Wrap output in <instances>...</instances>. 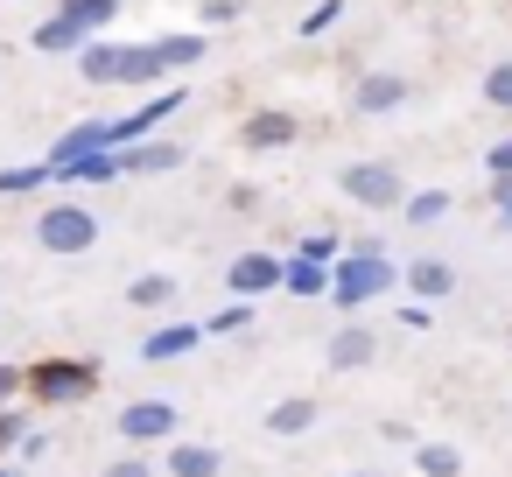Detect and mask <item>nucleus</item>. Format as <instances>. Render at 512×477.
<instances>
[{
    "mask_svg": "<svg viewBox=\"0 0 512 477\" xmlns=\"http://www.w3.org/2000/svg\"><path fill=\"white\" fill-rule=\"evenodd\" d=\"M400 281V267L386 260V246L379 239H351V253L344 260H330V295L344 302V309H365L372 295H386Z\"/></svg>",
    "mask_w": 512,
    "mask_h": 477,
    "instance_id": "obj_1",
    "label": "nucleus"
},
{
    "mask_svg": "<svg viewBox=\"0 0 512 477\" xmlns=\"http://www.w3.org/2000/svg\"><path fill=\"white\" fill-rule=\"evenodd\" d=\"M22 393L43 407H78L99 393V365L92 358H36V365H22Z\"/></svg>",
    "mask_w": 512,
    "mask_h": 477,
    "instance_id": "obj_2",
    "label": "nucleus"
},
{
    "mask_svg": "<svg viewBox=\"0 0 512 477\" xmlns=\"http://www.w3.org/2000/svg\"><path fill=\"white\" fill-rule=\"evenodd\" d=\"M36 246L43 253H57V260H78V253H92L99 246V218H92V204H50L43 218H36Z\"/></svg>",
    "mask_w": 512,
    "mask_h": 477,
    "instance_id": "obj_3",
    "label": "nucleus"
},
{
    "mask_svg": "<svg viewBox=\"0 0 512 477\" xmlns=\"http://www.w3.org/2000/svg\"><path fill=\"white\" fill-rule=\"evenodd\" d=\"M337 190H344V204H358V211H393V204L407 197V183H400L393 162H344V169H337Z\"/></svg>",
    "mask_w": 512,
    "mask_h": 477,
    "instance_id": "obj_4",
    "label": "nucleus"
},
{
    "mask_svg": "<svg viewBox=\"0 0 512 477\" xmlns=\"http://www.w3.org/2000/svg\"><path fill=\"white\" fill-rule=\"evenodd\" d=\"M113 428H120L134 449H148V442H169V435H183V414H176L169 400H127Z\"/></svg>",
    "mask_w": 512,
    "mask_h": 477,
    "instance_id": "obj_5",
    "label": "nucleus"
},
{
    "mask_svg": "<svg viewBox=\"0 0 512 477\" xmlns=\"http://www.w3.org/2000/svg\"><path fill=\"white\" fill-rule=\"evenodd\" d=\"M407 92H414V85H407L400 71H365V78L351 85V113H358V120H379V113H400V106H407Z\"/></svg>",
    "mask_w": 512,
    "mask_h": 477,
    "instance_id": "obj_6",
    "label": "nucleus"
},
{
    "mask_svg": "<svg viewBox=\"0 0 512 477\" xmlns=\"http://www.w3.org/2000/svg\"><path fill=\"white\" fill-rule=\"evenodd\" d=\"M225 288H232L239 302L274 295V288H281V260H274V253H239V260L225 267Z\"/></svg>",
    "mask_w": 512,
    "mask_h": 477,
    "instance_id": "obj_7",
    "label": "nucleus"
},
{
    "mask_svg": "<svg viewBox=\"0 0 512 477\" xmlns=\"http://www.w3.org/2000/svg\"><path fill=\"white\" fill-rule=\"evenodd\" d=\"M295 134H302V120H295V113H281V106H267V113H253V120L239 127V148L274 155V148H295Z\"/></svg>",
    "mask_w": 512,
    "mask_h": 477,
    "instance_id": "obj_8",
    "label": "nucleus"
},
{
    "mask_svg": "<svg viewBox=\"0 0 512 477\" xmlns=\"http://www.w3.org/2000/svg\"><path fill=\"white\" fill-rule=\"evenodd\" d=\"M372 358H379V337H372L365 323H344V330L323 344V365H330V372H365Z\"/></svg>",
    "mask_w": 512,
    "mask_h": 477,
    "instance_id": "obj_9",
    "label": "nucleus"
},
{
    "mask_svg": "<svg viewBox=\"0 0 512 477\" xmlns=\"http://www.w3.org/2000/svg\"><path fill=\"white\" fill-rule=\"evenodd\" d=\"M176 106H183V92H155V99H148V106H134L127 120H106V127H113V148H127V141H148V134H155V127L176 113Z\"/></svg>",
    "mask_w": 512,
    "mask_h": 477,
    "instance_id": "obj_10",
    "label": "nucleus"
},
{
    "mask_svg": "<svg viewBox=\"0 0 512 477\" xmlns=\"http://www.w3.org/2000/svg\"><path fill=\"white\" fill-rule=\"evenodd\" d=\"M113 162H120V176H162V169H183V148L176 141H127V148H113Z\"/></svg>",
    "mask_w": 512,
    "mask_h": 477,
    "instance_id": "obj_11",
    "label": "nucleus"
},
{
    "mask_svg": "<svg viewBox=\"0 0 512 477\" xmlns=\"http://www.w3.org/2000/svg\"><path fill=\"white\" fill-rule=\"evenodd\" d=\"M162 470H169V477H218V470H225V456H218L211 442H183V435H169Z\"/></svg>",
    "mask_w": 512,
    "mask_h": 477,
    "instance_id": "obj_12",
    "label": "nucleus"
},
{
    "mask_svg": "<svg viewBox=\"0 0 512 477\" xmlns=\"http://www.w3.org/2000/svg\"><path fill=\"white\" fill-rule=\"evenodd\" d=\"M155 78H162V57H155V43H120L113 85H127V92H148Z\"/></svg>",
    "mask_w": 512,
    "mask_h": 477,
    "instance_id": "obj_13",
    "label": "nucleus"
},
{
    "mask_svg": "<svg viewBox=\"0 0 512 477\" xmlns=\"http://www.w3.org/2000/svg\"><path fill=\"white\" fill-rule=\"evenodd\" d=\"M99 148H113V127L106 120H78L57 148H50V162L43 169H64V162H78V155H99Z\"/></svg>",
    "mask_w": 512,
    "mask_h": 477,
    "instance_id": "obj_14",
    "label": "nucleus"
},
{
    "mask_svg": "<svg viewBox=\"0 0 512 477\" xmlns=\"http://www.w3.org/2000/svg\"><path fill=\"white\" fill-rule=\"evenodd\" d=\"M197 337H204L197 323H162V330H148V337H141V358H148V365L190 358V351H197Z\"/></svg>",
    "mask_w": 512,
    "mask_h": 477,
    "instance_id": "obj_15",
    "label": "nucleus"
},
{
    "mask_svg": "<svg viewBox=\"0 0 512 477\" xmlns=\"http://www.w3.org/2000/svg\"><path fill=\"white\" fill-rule=\"evenodd\" d=\"M309 428H316V400H309V393H288V400L267 407V435L295 442V435H309Z\"/></svg>",
    "mask_w": 512,
    "mask_h": 477,
    "instance_id": "obj_16",
    "label": "nucleus"
},
{
    "mask_svg": "<svg viewBox=\"0 0 512 477\" xmlns=\"http://www.w3.org/2000/svg\"><path fill=\"white\" fill-rule=\"evenodd\" d=\"M393 211H400L407 225H442V218L456 211V197H449V190H407V197H400Z\"/></svg>",
    "mask_w": 512,
    "mask_h": 477,
    "instance_id": "obj_17",
    "label": "nucleus"
},
{
    "mask_svg": "<svg viewBox=\"0 0 512 477\" xmlns=\"http://www.w3.org/2000/svg\"><path fill=\"white\" fill-rule=\"evenodd\" d=\"M407 288H414L421 302H442V295L456 288V267H449V260H407Z\"/></svg>",
    "mask_w": 512,
    "mask_h": 477,
    "instance_id": "obj_18",
    "label": "nucleus"
},
{
    "mask_svg": "<svg viewBox=\"0 0 512 477\" xmlns=\"http://www.w3.org/2000/svg\"><path fill=\"white\" fill-rule=\"evenodd\" d=\"M113 64H120V43H106V36H85V43H78L85 85H113Z\"/></svg>",
    "mask_w": 512,
    "mask_h": 477,
    "instance_id": "obj_19",
    "label": "nucleus"
},
{
    "mask_svg": "<svg viewBox=\"0 0 512 477\" xmlns=\"http://www.w3.org/2000/svg\"><path fill=\"white\" fill-rule=\"evenodd\" d=\"M281 288L302 295V302H309V295H330V267H323V260H281Z\"/></svg>",
    "mask_w": 512,
    "mask_h": 477,
    "instance_id": "obj_20",
    "label": "nucleus"
},
{
    "mask_svg": "<svg viewBox=\"0 0 512 477\" xmlns=\"http://www.w3.org/2000/svg\"><path fill=\"white\" fill-rule=\"evenodd\" d=\"M57 15H64L71 29H85V36H92V29H113V22H120V0H64Z\"/></svg>",
    "mask_w": 512,
    "mask_h": 477,
    "instance_id": "obj_21",
    "label": "nucleus"
},
{
    "mask_svg": "<svg viewBox=\"0 0 512 477\" xmlns=\"http://www.w3.org/2000/svg\"><path fill=\"white\" fill-rule=\"evenodd\" d=\"M50 176H57V183H113V176H120V162L99 148V155H78V162H64V169H50Z\"/></svg>",
    "mask_w": 512,
    "mask_h": 477,
    "instance_id": "obj_22",
    "label": "nucleus"
},
{
    "mask_svg": "<svg viewBox=\"0 0 512 477\" xmlns=\"http://www.w3.org/2000/svg\"><path fill=\"white\" fill-rule=\"evenodd\" d=\"M414 470H421V477H463V449H449V442H414Z\"/></svg>",
    "mask_w": 512,
    "mask_h": 477,
    "instance_id": "obj_23",
    "label": "nucleus"
},
{
    "mask_svg": "<svg viewBox=\"0 0 512 477\" xmlns=\"http://www.w3.org/2000/svg\"><path fill=\"white\" fill-rule=\"evenodd\" d=\"M29 43H36V50H43V57H71V50H78V43H85V29H71V22H64V15H50V22H43V29H36V36H29Z\"/></svg>",
    "mask_w": 512,
    "mask_h": 477,
    "instance_id": "obj_24",
    "label": "nucleus"
},
{
    "mask_svg": "<svg viewBox=\"0 0 512 477\" xmlns=\"http://www.w3.org/2000/svg\"><path fill=\"white\" fill-rule=\"evenodd\" d=\"M127 302H134V309H169V302H176V281H169V274H141V281L127 288Z\"/></svg>",
    "mask_w": 512,
    "mask_h": 477,
    "instance_id": "obj_25",
    "label": "nucleus"
},
{
    "mask_svg": "<svg viewBox=\"0 0 512 477\" xmlns=\"http://www.w3.org/2000/svg\"><path fill=\"white\" fill-rule=\"evenodd\" d=\"M155 57H162V71H183V64H197V57H204V36H162V43H155Z\"/></svg>",
    "mask_w": 512,
    "mask_h": 477,
    "instance_id": "obj_26",
    "label": "nucleus"
},
{
    "mask_svg": "<svg viewBox=\"0 0 512 477\" xmlns=\"http://www.w3.org/2000/svg\"><path fill=\"white\" fill-rule=\"evenodd\" d=\"M484 106H498V113H512V57L484 71Z\"/></svg>",
    "mask_w": 512,
    "mask_h": 477,
    "instance_id": "obj_27",
    "label": "nucleus"
},
{
    "mask_svg": "<svg viewBox=\"0 0 512 477\" xmlns=\"http://www.w3.org/2000/svg\"><path fill=\"white\" fill-rule=\"evenodd\" d=\"M50 183V169L36 162V169H0V197H29V190H43Z\"/></svg>",
    "mask_w": 512,
    "mask_h": 477,
    "instance_id": "obj_28",
    "label": "nucleus"
},
{
    "mask_svg": "<svg viewBox=\"0 0 512 477\" xmlns=\"http://www.w3.org/2000/svg\"><path fill=\"white\" fill-rule=\"evenodd\" d=\"M246 323H253V302H239V295H232V302H225L204 330H211V337H232V330H246Z\"/></svg>",
    "mask_w": 512,
    "mask_h": 477,
    "instance_id": "obj_29",
    "label": "nucleus"
},
{
    "mask_svg": "<svg viewBox=\"0 0 512 477\" xmlns=\"http://www.w3.org/2000/svg\"><path fill=\"white\" fill-rule=\"evenodd\" d=\"M295 260H323V267H330V260H337V232H309V239L295 246Z\"/></svg>",
    "mask_w": 512,
    "mask_h": 477,
    "instance_id": "obj_30",
    "label": "nucleus"
},
{
    "mask_svg": "<svg viewBox=\"0 0 512 477\" xmlns=\"http://www.w3.org/2000/svg\"><path fill=\"white\" fill-rule=\"evenodd\" d=\"M22 435H29V414H22V407L8 400V407H0V449H15Z\"/></svg>",
    "mask_w": 512,
    "mask_h": 477,
    "instance_id": "obj_31",
    "label": "nucleus"
},
{
    "mask_svg": "<svg viewBox=\"0 0 512 477\" xmlns=\"http://www.w3.org/2000/svg\"><path fill=\"white\" fill-rule=\"evenodd\" d=\"M344 15V0H323V8H309V22H302V36H323L330 22Z\"/></svg>",
    "mask_w": 512,
    "mask_h": 477,
    "instance_id": "obj_32",
    "label": "nucleus"
},
{
    "mask_svg": "<svg viewBox=\"0 0 512 477\" xmlns=\"http://www.w3.org/2000/svg\"><path fill=\"white\" fill-rule=\"evenodd\" d=\"M99 477H155V463H148V456H120V463H106Z\"/></svg>",
    "mask_w": 512,
    "mask_h": 477,
    "instance_id": "obj_33",
    "label": "nucleus"
},
{
    "mask_svg": "<svg viewBox=\"0 0 512 477\" xmlns=\"http://www.w3.org/2000/svg\"><path fill=\"white\" fill-rule=\"evenodd\" d=\"M204 22H211V29H225V22H239V0H204Z\"/></svg>",
    "mask_w": 512,
    "mask_h": 477,
    "instance_id": "obj_34",
    "label": "nucleus"
},
{
    "mask_svg": "<svg viewBox=\"0 0 512 477\" xmlns=\"http://www.w3.org/2000/svg\"><path fill=\"white\" fill-rule=\"evenodd\" d=\"M22 400V365H0V407Z\"/></svg>",
    "mask_w": 512,
    "mask_h": 477,
    "instance_id": "obj_35",
    "label": "nucleus"
},
{
    "mask_svg": "<svg viewBox=\"0 0 512 477\" xmlns=\"http://www.w3.org/2000/svg\"><path fill=\"white\" fill-rule=\"evenodd\" d=\"M379 435H386L393 449H414V428H407V421H379Z\"/></svg>",
    "mask_w": 512,
    "mask_h": 477,
    "instance_id": "obj_36",
    "label": "nucleus"
},
{
    "mask_svg": "<svg viewBox=\"0 0 512 477\" xmlns=\"http://www.w3.org/2000/svg\"><path fill=\"white\" fill-rule=\"evenodd\" d=\"M491 197H498V211H505V225H512V176H498V190H491Z\"/></svg>",
    "mask_w": 512,
    "mask_h": 477,
    "instance_id": "obj_37",
    "label": "nucleus"
},
{
    "mask_svg": "<svg viewBox=\"0 0 512 477\" xmlns=\"http://www.w3.org/2000/svg\"><path fill=\"white\" fill-rule=\"evenodd\" d=\"M351 477H386V470H351Z\"/></svg>",
    "mask_w": 512,
    "mask_h": 477,
    "instance_id": "obj_38",
    "label": "nucleus"
},
{
    "mask_svg": "<svg viewBox=\"0 0 512 477\" xmlns=\"http://www.w3.org/2000/svg\"><path fill=\"white\" fill-rule=\"evenodd\" d=\"M0 477H8V470H0Z\"/></svg>",
    "mask_w": 512,
    "mask_h": 477,
    "instance_id": "obj_39",
    "label": "nucleus"
}]
</instances>
